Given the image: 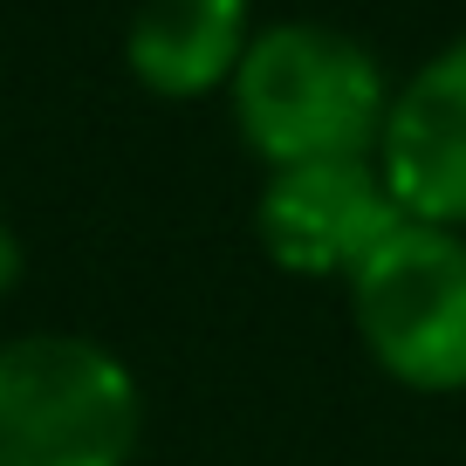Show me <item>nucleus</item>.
I'll return each mask as SVG.
<instances>
[{"mask_svg":"<svg viewBox=\"0 0 466 466\" xmlns=\"http://www.w3.org/2000/svg\"><path fill=\"white\" fill-rule=\"evenodd\" d=\"M398 227H405V213H398L378 158L281 165L254 199L261 254L302 281H350Z\"/></svg>","mask_w":466,"mask_h":466,"instance_id":"20e7f679","label":"nucleus"},{"mask_svg":"<svg viewBox=\"0 0 466 466\" xmlns=\"http://www.w3.org/2000/svg\"><path fill=\"white\" fill-rule=\"evenodd\" d=\"M21 275H28V254H21V233L0 219V295H15Z\"/></svg>","mask_w":466,"mask_h":466,"instance_id":"0eeeda50","label":"nucleus"},{"mask_svg":"<svg viewBox=\"0 0 466 466\" xmlns=\"http://www.w3.org/2000/svg\"><path fill=\"white\" fill-rule=\"evenodd\" d=\"M145 391L110 343L28 329L0 343V466H131Z\"/></svg>","mask_w":466,"mask_h":466,"instance_id":"f03ea898","label":"nucleus"},{"mask_svg":"<svg viewBox=\"0 0 466 466\" xmlns=\"http://www.w3.org/2000/svg\"><path fill=\"white\" fill-rule=\"evenodd\" d=\"M378 172L405 219L466 233V35L391 89Z\"/></svg>","mask_w":466,"mask_h":466,"instance_id":"39448f33","label":"nucleus"},{"mask_svg":"<svg viewBox=\"0 0 466 466\" xmlns=\"http://www.w3.org/2000/svg\"><path fill=\"white\" fill-rule=\"evenodd\" d=\"M343 289L370 364L391 384L419 398L466 391V233L405 219Z\"/></svg>","mask_w":466,"mask_h":466,"instance_id":"7ed1b4c3","label":"nucleus"},{"mask_svg":"<svg viewBox=\"0 0 466 466\" xmlns=\"http://www.w3.org/2000/svg\"><path fill=\"white\" fill-rule=\"evenodd\" d=\"M233 131L268 172L322 158H378L391 83L357 35L322 21H275L248 42L227 83Z\"/></svg>","mask_w":466,"mask_h":466,"instance_id":"f257e3e1","label":"nucleus"},{"mask_svg":"<svg viewBox=\"0 0 466 466\" xmlns=\"http://www.w3.org/2000/svg\"><path fill=\"white\" fill-rule=\"evenodd\" d=\"M254 42L248 0H137L124 28V69L165 103H192L233 83Z\"/></svg>","mask_w":466,"mask_h":466,"instance_id":"423d86ee","label":"nucleus"}]
</instances>
